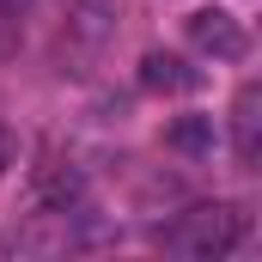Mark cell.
Returning a JSON list of instances; mask_svg holds the SVG:
<instances>
[{"instance_id":"cell-1","label":"cell","mask_w":262,"mask_h":262,"mask_svg":"<svg viewBox=\"0 0 262 262\" xmlns=\"http://www.w3.org/2000/svg\"><path fill=\"white\" fill-rule=\"evenodd\" d=\"M165 244L177 250V256H195V262H220L232 256L238 244H244V213L232 207V201H213V207H189L171 232H165Z\"/></svg>"},{"instance_id":"cell-2","label":"cell","mask_w":262,"mask_h":262,"mask_svg":"<svg viewBox=\"0 0 262 262\" xmlns=\"http://www.w3.org/2000/svg\"><path fill=\"white\" fill-rule=\"evenodd\" d=\"M183 37L195 43L201 55H213V61H244L250 55V37H244V25L226 12V6H201L183 18Z\"/></svg>"},{"instance_id":"cell-3","label":"cell","mask_w":262,"mask_h":262,"mask_svg":"<svg viewBox=\"0 0 262 262\" xmlns=\"http://www.w3.org/2000/svg\"><path fill=\"white\" fill-rule=\"evenodd\" d=\"M37 207L43 213H73L79 201H85V177H79V165L73 159H49L43 171H37Z\"/></svg>"},{"instance_id":"cell-4","label":"cell","mask_w":262,"mask_h":262,"mask_svg":"<svg viewBox=\"0 0 262 262\" xmlns=\"http://www.w3.org/2000/svg\"><path fill=\"white\" fill-rule=\"evenodd\" d=\"M165 146L183 152V159H207V152L220 146V122L201 116V110H189V116H177V122L165 128Z\"/></svg>"},{"instance_id":"cell-5","label":"cell","mask_w":262,"mask_h":262,"mask_svg":"<svg viewBox=\"0 0 262 262\" xmlns=\"http://www.w3.org/2000/svg\"><path fill=\"white\" fill-rule=\"evenodd\" d=\"M140 85L146 92H195L201 85V73L183 55H165V49H152L146 61H140Z\"/></svg>"},{"instance_id":"cell-6","label":"cell","mask_w":262,"mask_h":262,"mask_svg":"<svg viewBox=\"0 0 262 262\" xmlns=\"http://www.w3.org/2000/svg\"><path fill=\"white\" fill-rule=\"evenodd\" d=\"M73 43L85 49H104V37L116 31V0H73V18H67Z\"/></svg>"},{"instance_id":"cell-7","label":"cell","mask_w":262,"mask_h":262,"mask_svg":"<svg viewBox=\"0 0 262 262\" xmlns=\"http://www.w3.org/2000/svg\"><path fill=\"white\" fill-rule=\"evenodd\" d=\"M262 110V92L256 85H244V92H238V110H232V128H238V159H244V165H256V152H262V134H256V116Z\"/></svg>"},{"instance_id":"cell-8","label":"cell","mask_w":262,"mask_h":262,"mask_svg":"<svg viewBox=\"0 0 262 262\" xmlns=\"http://www.w3.org/2000/svg\"><path fill=\"white\" fill-rule=\"evenodd\" d=\"M12 165H18V134H12L6 122H0V177H6Z\"/></svg>"},{"instance_id":"cell-9","label":"cell","mask_w":262,"mask_h":262,"mask_svg":"<svg viewBox=\"0 0 262 262\" xmlns=\"http://www.w3.org/2000/svg\"><path fill=\"white\" fill-rule=\"evenodd\" d=\"M6 6H12V12H18V6H25V0H6Z\"/></svg>"}]
</instances>
